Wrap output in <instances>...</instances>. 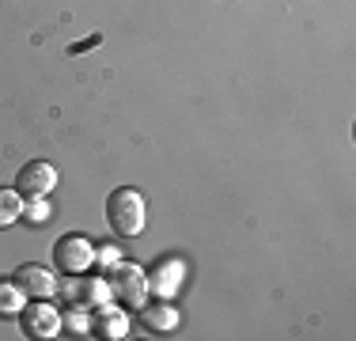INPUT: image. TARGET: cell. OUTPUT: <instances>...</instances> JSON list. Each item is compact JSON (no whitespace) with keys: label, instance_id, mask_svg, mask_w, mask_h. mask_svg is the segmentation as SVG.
I'll list each match as a JSON object with an SVG mask.
<instances>
[{"label":"cell","instance_id":"13","mask_svg":"<svg viewBox=\"0 0 356 341\" xmlns=\"http://www.w3.org/2000/svg\"><path fill=\"white\" fill-rule=\"evenodd\" d=\"M23 303H27L23 288L15 280H0V319H15L23 311Z\"/></svg>","mask_w":356,"mask_h":341},{"label":"cell","instance_id":"14","mask_svg":"<svg viewBox=\"0 0 356 341\" xmlns=\"http://www.w3.org/2000/svg\"><path fill=\"white\" fill-rule=\"evenodd\" d=\"M19 220H27V224H35V228H42L49 220V205H46V198H27L23 201V216Z\"/></svg>","mask_w":356,"mask_h":341},{"label":"cell","instance_id":"3","mask_svg":"<svg viewBox=\"0 0 356 341\" xmlns=\"http://www.w3.org/2000/svg\"><path fill=\"white\" fill-rule=\"evenodd\" d=\"M54 266L69 277H80L95 266V243L88 235H61L54 246Z\"/></svg>","mask_w":356,"mask_h":341},{"label":"cell","instance_id":"10","mask_svg":"<svg viewBox=\"0 0 356 341\" xmlns=\"http://www.w3.org/2000/svg\"><path fill=\"white\" fill-rule=\"evenodd\" d=\"M80 285H76V303H83L88 311H95V307H103V303H114V296H110V280L106 277H76Z\"/></svg>","mask_w":356,"mask_h":341},{"label":"cell","instance_id":"12","mask_svg":"<svg viewBox=\"0 0 356 341\" xmlns=\"http://www.w3.org/2000/svg\"><path fill=\"white\" fill-rule=\"evenodd\" d=\"M61 334H69V338L91 334V311H88V307L76 303V307H69V311L61 315Z\"/></svg>","mask_w":356,"mask_h":341},{"label":"cell","instance_id":"6","mask_svg":"<svg viewBox=\"0 0 356 341\" xmlns=\"http://www.w3.org/2000/svg\"><path fill=\"white\" fill-rule=\"evenodd\" d=\"M12 280L23 288V296H27V300H49V296L57 292V273H49L46 266H35V262L19 266Z\"/></svg>","mask_w":356,"mask_h":341},{"label":"cell","instance_id":"7","mask_svg":"<svg viewBox=\"0 0 356 341\" xmlns=\"http://www.w3.org/2000/svg\"><path fill=\"white\" fill-rule=\"evenodd\" d=\"M91 334L95 338H106V341H122L129 338V315L114 303H103L91 311Z\"/></svg>","mask_w":356,"mask_h":341},{"label":"cell","instance_id":"8","mask_svg":"<svg viewBox=\"0 0 356 341\" xmlns=\"http://www.w3.org/2000/svg\"><path fill=\"white\" fill-rule=\"evenodd\" d=\"M137 322L148 330V334H171V330L178 326V311L171 303H148L144 300L137 307Z\"/></svg>","mask_w":356,"mask_h":341},{"label":"cell","instance_id":"4","mask_svg":"<svg viewBox=\"0 0 356 341\" xmlns=\"http://www.w3.org/2000/svg\"><path fill=\"white\" fill-rule=\"evenodd\" d=\"M19 326H23L27 338L49 341V338L61 334V311H57L54 303H46V300H27L23 311H19Z\"/></svg>","mask_w":356,"mask_h":341},{"label":"cell","instance_id":"9","mask_svg":"<svg viewBox=\"0 0 356 341\" xmlns=\"http://www.w3.org/2000/svg\"><path fill=\"white\" fill-rule=\"evenodd\" d=\"M186 277V262L182 258H163L148 277V292H159V296H175V288L182 285Z\"/></svg>","mask_w":356,"mask_h":341},{"label":"cell","instance_id":"5","mask_svg":"<svg viewBox=\"0 0 356 341\" xmlns=\"http://www.w3.org/2000/svg\"><path fill=\"white\" fill-rule=\"evenodd\" d=\"M57 182H61V178H57V167L46 164V159H31V164L19 167V175H15V190L23 193V201L27 198H49Z\"/></svg>","mask_w":356,"mask_h":341},{"label":"cell","instance_id":"1","mask_svg":"<svg viewBox=\"0 0 356 341\" xmlns=\"http://www.w3.org/2000/svg\"><path fill=\"white\" fill-rule=\"evenodd\" d=\"M144 220H148V209L133 186H118L106 198V224L118 239H137L144 232Z\"/></svg>","mask_w":356,"mask_h":341},{"label":"cell","instance_id":"11","mask_svg":"<svg viewBox=\"0 0 356 341\" xmlns=\"http://www.w3.org/2000/svg\"><path fill=\"white\" fill-rule=\"evenodd\" d=\"M23 216V193L15 186H0V232Z\"/></svg>","mask_w":356,"mask_h":341},{"label":"cell","instance_id":"2","mask_svg":"<svg viewBox=\"0 0 356 341\" xmlns=\"http://www.w3.org/2000/svg\"><path fill=\"white\" fill-rule=\"evenodd\" d=\"M106 280H110V296L122 307H140L148 300V273H144L137 262H118V266L106 273Z\"/></svg>","mask_w":356,"mask_h":341},{"label":"cell","instance_id":"15","mask_svg":"<svg viewBox=\"0 0 356 341\" xmlns=\"http://www.w3.org/2000/svg\"><path fill=\"white\" fill-rule=\"evenodd\" d=\"M95 262H99V269H103V273H110L118 262H122V254H118V246H103V251L95 246Z\"/></svg>","mask_w":356,"mask_h":341}]
</instances>
